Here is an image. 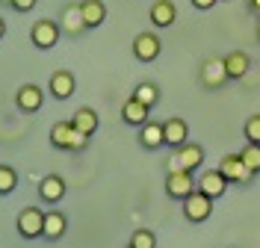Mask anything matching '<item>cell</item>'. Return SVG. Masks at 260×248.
Masks as SVG:
<instances>
[{"mask_svg": "<svg viewBox=\"0 0 260 248\" xmlns=\"http://www.w3.org/2000/svg\"><path fill=\"white\" fill-rule=\"evenodd\" d=\"M0 3H6V6H9V3H12V0H0Z\"/></svg>", "mask_w": 260, "mask_h": 248, "instance_id": "cell-33", "label": "cell"}, {"mask_svg": "<svg viewBox=\"0 0 260 248\" xmlns=\"http://www.w3.org/2000/svg\"><path fill=\"white\" fill-rule=\"evenodd\" d=\"M148 116H151V107H145L142 100H136V98H127L124 107H121V118L127 124H133V127H142L148 121Z\"/></svg>", "mask_w": 260, "mask_h": 248, "instance_id": "cell-17", "label": "cell"}, {"mask_svg": "<svg viewBox=\"0 0 260 248\" xmlns=\"http://www.w3.org/2000/svg\"><path fill=\"white\" fill-rule=\"evenodd\" d=\"M65 192H68V183L59 174H45L39 181V198L45 201V204H59L65 198Z\"/></svg>", "mask_w": 260, "mask_h": 248, "instance_id": "cell-11", "label": "cell"}, {"mask_svg": "<svg viewBox=\"0 0 260 248\" xmlns=\"http://www.w3.org/2000/svg\"><path fill=\"white\" fill-rule=\"evenodd\" d=\"M160 50H162V42L154 33H139L133 39V56L139 62H154L160 56Z\"/></svg>", "mask_w": 260, "mask_h": 248, "instance_id": "cell-9", "label": "cell"}, {"mask_svg": "<svg viewBox=\"0 0 260 248\" xmlns=\"http://www.w3.org/2000/svg\"><path fill=\"white\" fill-rule=\"evenodd\" d=\"M71 124L77 127V130H83V133H92L98 130V124H101V118H98V113L92 110V107H80L77 113H74V118H71Z\"/></svg>", "mask_w": 260, "mask_h": 248, "instance_id": "cell-22", "label": "cell"}, {"mask_svg": "<svg viewBox=\"0 0 260 248\" xmlns=\"http://www.w3.org/2000/svg\"><path fill=\"white\" fill-rule=\"evenodd\" d=\"M127 248H130V245H127Z\"/></svg>", "mask_w": 260, "mask_h": 248, "instance_id": "cell-34", "label": "cell"}, {"mask_svg": "<svg viewBox=\"0 0 260 248\" xmlns=\"http://www.w3.org/2000/svg\"><path fill=\"white\" fill-rule=\"evenodd\" d=\"M130 248H157V236H154V231H133V236H130Z\"/></svg>", "mask_w": 260, "mask_h": 248, "instance_id": "cell-26", "label": "cell"}, {"mask_svg": "<svg viewBox=\"0 0 260 248\" xmlns=\"http://www.w3.org/2000/svg\"><path fill=\"white\" fill-rule=\"evenodd\" d=\"M139 145L148 151H157L166 145V127H162L160 121H145L142 127H139Z\"/></svg>", "mask_w": 260, "mask_h": 248, "instance_id": "cell-14", "label": "cell"}, {"mask_svg": "<svg viewBox=\"0 0 260 248\" xmlns=\"http://www.w3.org/2000/svg\"><path fill=\"white\" fill-rule=\"evenodd\" d=\"M195 189H198V181L192 178V171H186V168H175V171H169L166 174V192H169V198H189Z\"/></svg>", "mask_w": 260, "mask_h": 248, "instance_id": "cell-2", "label": "cell"}, {"mask_svg": "<svg viewBox=\"0 0 260 248\" xmlns=\"http://www.w3.org/2000/svg\"><path fill=\"white\" fill-rule=\"evenodd\" d=\"M204 163V148L201 145H195V142H183L178 151H175V157H172V163H169V171H175V168H186V171H198Z\"/></svg>", "mask_w": 260, "mask_h": 248, "instance_id": "cell-3", "label": "cell"}, {"mask_svg": "<svg viewBox=\"0 0 260 248\" xmlns=\"http://www.w3.org/2000/svg\"><path fill=\"white\" fill-rule=\"evenodd\" d=\"M257 39H260V18H257Z\"/></svg>", "mask_w": 260, "mask_h": 248, "instance_id": "cell-32", "label": "cell"}, {"mask_svg": "<svg viewBox=\"0 0 260 248\" xmlns=\"http://www.w3.org/2000/svg\"><path fill=\"white\" fill-rule=\"evenodd\" d=\"M59 33H62V27L45 18V21H36V24H32L30 39H32V45H36L39 50H50V48H56Z\"/></svg>", "mask_w": 260, "mask_h": 248, "instance_id": "cell-6", "label": "cell"}, {"mask_svg": "<svg viewBox=\"0 0 260 248\" xmlns=\"http://www.w3.org/2000/svg\"><path fill=\"white\" fill-rule=\"evenodd\" d=\"M219 0H192V6L195 9H201V12H207V9H213Z\"/></svg>", "mask_w": 260, "mask_h": 248, "instance_id": "cell-29", "label": "cell"}, {"mask_svg": "<svg viewBox=\"0 0 260 248\" xmlns=\"http://www.w3.org/2000/svg\"><path fill=\"white\" fill-rule=\"evenodd\" d=\"M245 6H248V12H254L260 18V0H245Z\"/></svg>", "mask_w": 260, "mask_h": 248, "instance_id": "cell-30", "label": "cell"}, {"mask_svg": "<svg viewBox=\"0 0 260 248\" xmlns=\"http://www.w3.org/2000/svg\"><path fill=\"white\" fill-rule=\"evenodd\" d=\"M36 3H39V0H12L9 6H12L15 12H30V9H36Z\"/></svg>", "mask_w": 260, "mask_h": 248, "instance_id": "cell-28", "label": "cell"}, {"mask_svg": "<svg viewBox=\"0 0 260 248\" xmlns=\"http://www.w3.org/2000/svg\"><path fill=\"white\" fill-rule=\"evenodd\" d=\"M151 24L154 27H160V30H166V27H172L175 21H178V6L172 3V0H157L154 6H151Z\"/></svg>", "mask_w": 260, "mask_h": 248, "instance_id": "cell-15", "label": "cell"}, {"mask_svg": "<svg viewBox=\"0 0 260 248\" xmlns=\"http://www.w3.org/2000/svg\"><path fill=\"white\" fill-rule=\"evenodd\" d=\"M240 157H243V163L254 171V174H260V145H254V142H248L243 151H240Z\"/></svg>", "mask_w": 260, "mask_h": 248, "instance_id": "cell-25", "label": "cell"}, {"mask_svg": "<svg viewBox=\"0 0 260 248\" xmlns=\"http://www.w3.org/2000/svg\"><path fill=\"white\" fill-rule=\"evenodd\" d=\"M71 136H74V124L71 121H56L50 127V145L59 151H71Z\"/></svg>", "mask_w": 260, "mask_h": 248, "instance_id": "cell-20", "label": "cell"}, {"mask_svg": "<svg viewBox=\"0 0 260 248\" xmlns=\"http://www.w3.org/2000/svg\"><path fill=\"white\" fill-rule=\"evenodd\" d=\"M183 216H186V222H195V225L207 222L213 216V198L195 189L189 198H183Z\"/></svg>", "mask_w": 260, "mask_h": 248, "instance_id": "cell-5", "label": "cell"}, {"mask_svg": "<svg viewBox=\"0 0 260 248\" xmlns=\"http://www.w3.org/2000/svg\"><path fill=\"white\" fill-rule=\"evenodd\" d=\"M133 98L142 100L145 107H154V103L160 100V89H157L154 83H148V80H145V83H139V86L133 89Z\"/></svg>", "mask_w": 260, "mask_h": 248, "instance_id": "cell-23", "label": "cell"}, {"mask_svg": "<svg viewBox=\"0 0 260 248\" xmlns=\"http://www.w3.org/2000/svg\"><path fill=\"white\" fill-rule=\"evenodd\" d=\"M18 186V174L12 165H0V195H9V192H15Z\"/></svg>", "mask_w": 260, "mask_h": 248, "instance_id": "cell-24", "label": "cell"}, {"mask_svg": "<svg viewBox=\"0 0 260 248\" xmlns=\"http://www.w3.org/2000/svg\"><path fill=\"white\" fill-rule=\"evenodd\" d=\"M3 33H6V21L0 18V39H3Z\"/></svg>", "mask_w": 260, "mask_h": 248, "instance_id": "cell-31", "label": "cell"}, {"mask_svg": "<svg viewBox=\"0 0 260 248\" xmlns=\"http://www.w3.org/2000/svg\"><path fill=\"white\" fill-rule=\"evenodd\" d=\"M15 228L24 239H42L45 236V210L42 207H24L15 219Z\"/></svg>", "mask_w": 260, "mask_h": 248, "instance_id": "cell-1", "label": "cell"}, {"mask_svg": "<svg viewBox=\"0 0 260 248\" xmlns=\"http://www.w3.org/2000/svg\"><path fill=\"white\" fill-rule=\"evenodd\" d=\"M219 171L228 178V183H240V186H248L251 178H254V171L243 163L240 154H225V157L219 160Z\"/></svg>", "mask_w": 260, "mask_h": 248, "instance_id": "cell-4", "label": "cell"}, {"mask_svg": "<svg viewBox=\"0 0 260 248\" xmlns=\"http://www.w3.org/2000/svg\"><path fill=\"white\" fill-rule=\"evenodd\" d=\"M243 136L248 139V142H254V145H260V116H251L248 121H245Z\"/></svg>", "mask_w": 260, "mask_h": 248, "instance_id": "cell-27", "label": "cell"}, {"mask_svg": "<svg viewBox=\"0 0 260 248\" xmlns=\"http://www.w3.org/2000/svg\"><path fill=\"white\" fill-rule=\"evenodd\" d=\"M80 12H83V21H86L89 30H92V27H101V24L107 21V6H104V0H83Z\"/></svg>", "mask_w": 260, "mask_h": 248, "instance_id": "cell-19", "label": "cell"}, {"mask_svg": "<svg viewBox=\"0 0 260 248\" xmlns=\"http://www.w3.org/2000/svg\"><path fill=\"white\" fill-rule=\"evenodd\" d=\"M225 68H228L231 80H243L245 74H248V68H251V59H248L245 50H231L225 56Z\"/></svg>", "mask_w": 260, "mask_h": 248, "instance_id": "cell-18", "label": "cell"}, {"mask_svg": "<svg viewBox=\"0 0 260 248\" xmlns=\"http://www.w3.org/2000/svg\"><path fill=\"white\" fill-rule=\"evenodd\" d=\"M48 89H50V95H53L56 100H68L74 92H77V80H74L71 71H53Z\"/></svg>", "mask_w": 260, "mask_h": 248, "instance_id": "cell-12", "label": "cell"}, {"mask_svg": "<svg viewBox=\"0 0 260 248\" xmlns=\"http://www.w3.org/2000/svg\"><path fill=\"white\" fill-rule=\"evenodd\" d=\"M231 80L228 77V68H225V59H204V65H201V83L207 86V89H222L225 83Z\"/></svg>", "mask_w": 260, "mask_h": 248, "instance_id": "cell-8", "label": "cell"}, {"mask_svg": "<svg viewBox=\"0 0 260 248\" xmlns=\"http://www.w3.org/2000/svg\"><path fill=\"white\" fill-rule=\"evenodd\" d=\"M228 178L219 171V168H207V171H201V178H198V192H204V195H210L213 201L222 198L228 192Z\"/></svg>", "mask_w": 260, "mask_h": 248, "instance_id": "cell-7", "label": "cell"}, {"mask_svg": "<svg viewBox=\"0 0 260 248\" xmlns=\"http://www.w3.org/2000/svg\"><path fill=\"white\" fill-rule=\"evenodd\" d=\"M65 228H68V219L59 210H48L45 213V239H62Z\"/></svg>", "mask_w": 260, "mask_h": 248, "instance_id": "cell-21", "label": "cell"}, {"mask_svg": "<svg viewBox=\"0 0 260 248\" xmlns=\"http://www.w3.org/2000/svg\"><path fill=\"white\" fill-rule=\"evenodd\" d=\"M59 27H62V33H68V36H80V33H86V30H89V27H86V21H83L80 3L65 6L62 15H59Z\"/></svg>", "mask_w": 260, "mask_h": 248, "instance_id": "cell-13", "label": "cell"}, {"mask_svg": "<svg viewBox=\"0 0 260 248\" xmlns=\"http://www.w3.org/2000/svg\"><path fill=\"white\" fill-rule=\"evenodd\" d=\"M162 127H166V145H169V148L178 151L180 145H183V142L189 139V124H186L183 118H178V116L169 118V121H166Z\"/></svg>", "mask_w": 260, "mask_h": 248, "instance_id": "cell-16", "label": "cell"}, {"mask_svg": "<svg viewBox=\"0 0 260 248\" xmlns=\"http://www.w3.org/2000/svg\"><path fill=\"white\" fill-rule=\"evenodd\" d=\"M42 103H45V92L36 83H27V86H21L15 92V107L21 113H39Z\"/></svg>", "mask_w": 260, "mask_h": 248, "instance_id": "cell-10", "label": "cell"}]
</instances>
